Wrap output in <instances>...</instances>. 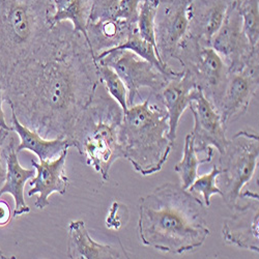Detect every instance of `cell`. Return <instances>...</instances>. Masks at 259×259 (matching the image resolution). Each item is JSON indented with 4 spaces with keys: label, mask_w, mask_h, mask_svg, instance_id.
<instances>
[{
    "label": "cell",
    "mask_w": 259,
    "mask_h": 259,
    "mask_svg": "<svg viewBox=\"0 0 259 259\" xmlns=\"http://www.w3.org/2000/svg\"><path fill=\"white\" fill-rule=\"evenodd\" d=\"M100 84L89 42L66 21L18 62L3 90L19 121L46 139L67 138Z\"/></svg>",
    "instance_id": "obj_1"
},
{
    "label": "cell",
    "mask_w": 259,
    "mask_h": 259,
    "mask_svg": "<svg viewBox=\"0 0 259 259\" xmlns=\"http://www.w3.org/2000/svg\"><path fill=\"white\" fill-rule=\"evenodd\" d=\"M138 213L141 244L164 253L196 250L210 234L205 205L181 185L165 183L140 198Z\"/></svg>",
    "instance_id": "obj_2"
},
{
    "label": "cell",
    "mask_w": 259,
    "mask_h": 259,
    "mask_svg": "<svg viewBox=\"0 0 259 259\" xmlns=\"http://www.w3.org/2000/svg\"><path fill=\"white\" fill-rule=\"evenodd\" d=\"M123 110L109 96L100 82L91 103L77 119L67 137L76 147L86 165L109 181V172L118 159L122 158L119 131Z\"/></svg>",
    "instance_id": "obj_3"
},
{
    "label": "cell",
    "mask_w": 259,
    "mask_h": 259,
    "mask_svg": "<svg viewBox=\"0 0 259 259\" xmlns=\"http://www.w3.org/2000/svg\"><path fill=\"white\" fill-rule=\"evenodd\" d=\"M122 158L143 177L159 172L174 147L169 138V118L164 107L150 103L133 105L123 112L119 131Z\"/></svg>",
    "instance_id": "obj_4"
},
{
    "label": "cell",
    "mask_w": 259,
    "mask_h": 259,
    "mask_svg": "<svg viewBox=\"0 0 259 259\" xmlns=\"http://www.w3.org/2000/svg\"><path fill=\"white\" fill-rule=\"evenodd\" d=\"M52 14L51 0H0V90L16 64L45 41Z\"/></svg>",
    "instance_id": "obj_5"
},
{
    "label": "cell",
    "mask_w": 259,
    "mask_h": 259,
    "mask_svg": "<svg viewBox=\"0 0 259 259\" xmlns=\"http://www.w3.org/2000/svg\"><path fill=\"white\" fill-rule=\"evenodd\" d=\"M258 158L259 137L249 130L236 133L220 154L221 174L217 184L222 191L221 198L230 209L239 202L243 188L252 180Z\"/></svg>",
    "instance_id": "obj_6"
},
{
    "label": "cell",
    "mask_w": 259,
    "mask_h": 259,
    "mask_svg": "<svg viewBox=\"0 0 259 259\" xmlns=\"http://www.w3.org/2000/svg\"><path fill=\"white\" fill-rule=\"evenodd\" d=\"M175 59L217 109L229 74L223 58L209 45L187 34L178 47Z\"/></svg>",
    "instance_id": "obj_7"
},
{
    "label": "cell",
    "mask_w": 259,
    "mask_h": 259,
    "mask_svg": "<svg viewBox=\"0 0 259 259\" xmlns=\"http://www.w3.org/2000/svg\"><path fill=\"white\" fill-rule=\"evenodd\" d=\"M95 58L96 62L114 70L124 83L127 91V108L135 105L137 97L140 98L141 89H149L150 96L158 98L170 79L178 74L177 71L166 74L130 50H106Z\"/></svg>",
    "instance_id": "obj_8"
},
{
    "label": "cell",
    "mask_w": 259,
    "mask_h": 259,
    "mask_svg": "<svg viewBox=\"0 0 259 259\" xmlns=\"http://www.w3.org/2000/svg\"><path fill=\"white\" fill-rule=\"evenodd\" d=\"M209 46L223 58L229 72L241 71L251 60L259 57V47L250 45L244 31L235 0L229 7L222 25L211 37Z\"/></svg>",
    "instance_id": "obj_9"
},
{
    "label": "cell",
    "mask_w": 259,
    "mask_h": 259,
    "mask_svg": "<svg viewBox=\"0 0 259 259\" xmlns=\"http://www.w3.org/2000/svg\"><path fill=\"white\" fill-rule=\"evenodd\" d=\"M188 108L194 117L191 134L194 139L195 152L212 156L214 147L219 154H222L229 141L226 137L227 126L223 123L217 109L205 98L200 89L195 88L192 91Z\"/></svg>",
    "instance_id": "obj_10"
},
{
    "label": "cell",
    "mask_w": 259,
    "mask_h": 259,
    "mask_svg": "<svg viewBox=\"0 0 259 259\" xmlns=\"http://www.w3.org/2000/svg\"><path fill=\"white\" fill-rule=\"evenodd\" d=\"M193 0H160L155 20L157 52L161 61L169 66L178 47L188 34L189 6Z\"/></svg>",
    "instance_id": "obj_11"
},
{
    "label": "cell",
    "mask_w": 259,
    "mask_h": 259,
    "mask_svg": "<svg viewBox=\"0 0 259 259\" xmlns=\"http://www.w3.org/2000/svg\"><path fill=\"white\" fill-rule=\"evenodd\" d=\"M259 58L251 60L241 71L229 72L227 83L217 107L223 123L227 126L243 117L252 100L258 95Z\"/></svg>",
    "instance_id": "obj_12"
},
{
    "label": "cell",
    "mask_w": 259,
    "mask_h": 259,
    "mask_svg": "<svg viewBox=\"0 0 259 259\" xmlns=\"http://www.w3.org/2000/svg\"><path fill=\"white\" fill-rule=\"evenodd\" d=\"M240 198L246 203L237 202L231 209L232 214L223 224L222 237L225 244L240 249L259 252V200L258 193L246 191Z\"/></svg>",
    "instance_id": "obj_13"
},
{
    "label": "cell",
    "mask_w": 259,
    "mask_h": 259,
    "mask_svg": "<svg viewBox=\"0 0 259 259\" xmlns=\"http://www.w3.org/2000/svg\"><path fill=\"white\" fill-rule=\"evenodd\" d=\"M69 149L55 160L36 161L32 160L31 164L35 168L36 174L30 182L31 189L28 191V196L38 195L34 205L38 209H44L50 204L49 197L53 193L64 195L70 185V180L66 175V161Z\"/></svg>",
    "instance_id": "obj_14"
},
{
    "label": "cell",
    "mask_w": 259,
    "mask_h": 259,
    "mask_svg": "<svg viewBox=\"0 0 259 259\" xmlns=\"http://www.w3.org/2000/svg\"><path fill=\"white\" fill-rule=\"evenodd\" d=\"M234 0H193L189 6L188 35L209 45Z\"/></svg>",
    "instance_id": "obj_15"
},
{
    "label": "cell",
    "mask_w": 259,
    "mask_h": 259,
    "mask_svg": "<svg viewBox=\"0 0 259 259\" xmlns=\"http://www.w3.org/2000/svg\"><path fill=\"white\" fill-rule=\"evenodd\" d=\"M16 142L10 136L9 143L2 147V156L6 161V181L0 189V197L5 194H11L15 200V207L13 210V218H17L30 211V207L25 202L24 188L28 180L35 176L33 169H26L21 166L18 160V153L16 150Z\"/></svg>",
    "instance_id": "obj_16"
},
{
    "label": "cell",
    "mask_w": 259,
    "mask_h": 259,
    "mask_svg": "<svg viewBox=\"0 0 259 259\" xmlns=\"http://www.w3.org/2000/svg\"><path fill=\"white\" fill-rule=\"evenodd\" d=\"M196 88L192 78L184 71L170 79L158 96V100L163 104L169 118V138L175 143L177 131L183 113L191 102V93Z\"/></svg>",
    "instance_id": "obj_17"
},
{
    "label": "cell",
    "mask_w": 259,
    "mask_h": 259,
    "mask_svg": "<svg viewBox=\"0 0 259 259\" xmlns=\"http://www.w3.org/2000/svg\"><path fill=\"white\" fill-rule=\"evenodd\" d=\"M68 233L67 255L71 259L130 258L124 249L119 251L111 245H103L94 241L82 220L70 222Z\"/></svg>",
    "instance_id": "obj_18"
},
{
    "label": "cell",
    "mask_w": 259,
    "mask_h": 259,
    "mask_svg": "<svg viewBox=\"0 0 259 259\" xmlns=\"http://www.w3.org/2000/svg\"><path fill=\"white\" fill-rule=\"evenodd\" d=\"M11 112L14 132L20 137V144L16 147L18 154L22 150H29L37 156L39 161H52L57 159L64 150L72 146L68 138L46 139L41 137L33 130L21 123L12 109Z\"/></svg>",
    "instance_id": "obj_19"
},
{
    "label": "cell",
    "mask_w": 259,
    "mask_h": 259,
    "mask_svg": "<svg viewBox=\"0 0 259 259\" xmlns=\"http://www.w3.org/2000/svg\"><path fill=\"white\" fill-rule=\"evenodd\" d=\"M134 24L124 19L89 22L86 26L88 42L95 57L106 50L122 45Z\"/></svg>",
    "instance_id": "obj_20"
},
{
    "label": "cell",
    "mask_w": 259,
    "mask_h": 259,
    "mask_svg": "<svg viewBox=\"0 0 259 259\" xmlns=\"http://www.w3.org/2000/svg\"><path fill=\"white\" fill-rule=\"evenodd\" d=\"M94 0H51L53 14L49 22L55 26L61 22H70L76 32H80L88 41L86 26L89 23L90 14Z\"/></svg>",
    "instance_id": "obj_21"
},
{
    "label": "cell",
    "mask_w": 259,
    "mask_h": 259,
    "mask_svg": "<svg viewBox=\"0 0 259 259\" xmlns=\"http://www.w3.org/2000/svg\"><path fill=\"white\" fill-rule=\"evenodd\" d=\"M212 156H205L203 159L197 157V153L194 148V139L192 134H188L185 139L184 155L182 160L176 165L175 171L179 175L181 186L188 190L189 187L198 177V168L203 163L210 162Z\"/></svg>",
    "instance_id": "obj_22"
},
{
    "label": "cell",
    "mask_w": 259,
    "mask_h": 259,
    "mask_svg": "<svg viewBox=\"0 0 259 259\" xmlns=\"http://www.w3.org/2000/svg\"><path fill=\"white\" fill-rule=\"evenodd\" d=\"M110 50H130L139 57L149 61L150 63H153L156 68H158L160 71L166 73V74H174L176 71L172 70L169 66H166V64L162 63L160 60L157 51L155 47L150 44L149 41L144 39L138 30L137 23H135L130 31L126 40L123 42L122 45L112 48Z\"/></svg>",
    "instance_id": "obj_23"
},
{
    "label": "cell",
    "mask_w": 259,
    "mask_h": 259,
    "mask_svg": "<svg viewBox=\"0 0 259 259\" xmlns=\"http://www.w3.org/2000/svg\"><path fill=\"white\" fill-rule=\"evenodd\" d=\"M243 28L253 48L259 47V0H235Z\"/></svg>",
    "instance_id": "obj_24"
},
{
    "label": "cell",
    "mask_w": 259,
    "mask_h": 259,
    "mask_svg": "<svg viewBox=\"0 0 259 259\" xmlns=\"http://www.w3.org/2000/svg\"><path fill=\"white\" fill-rule=\"evenodd\" d=\"M97 68L100 82L103 84L106 92L119 104L123 112L126 111L127 91L120 77L114 70H112L110 67L105 66V64L97 62Z\"/></svg>",
    "instance_id": "obj_25"
},
{
    "label": "cell",
    "mask_w": 259,
    "mask_h": 259,
    "mask_svg": "<svg viewBox=\"0 0 259 259\" xmlns=\"http://www.w3.org/2000/svg\"><path fill=\"white\" fill-rule=\"evenodd\" d=\"M159 5H160V0H143L139 6L138 18H137V27L140 35L144 39L149 41L150 44L155 47L156 51H157V45H156V36H155V20H156V15L158 12Z\"/></svg>",
    "instance_id": "obj_26"
},
{
    "label": "cell",
    "mask_w": 259,
    "mask_h": 259,
    "mask_svg": "<svg viewBox=\"0 0 259 259\" xmlns=\"http://www.w3.org/2000/svg\"><path fill=\"white\" fill-rule=\"evenodd\" d=\"M221 174V169L219 166L213 165L210 172L201 177H197L193 184L189 187L188 191L191 193H200L205 207H209L210 198L212 195H219L222 197V191L218 187L217 180Z\"/></svg>",
    "instance_id": "obj_27"
},
{
    "label": "cell",
    "mask_w": 259,
    "mask_h": 259,
    "mask_svg": "<svg viewBox=\"0 0 259 259\" xmlns=\"http://www.w3.org/2000/svg\"><path fill=\"white\" fill-rule=\"evenodd\" d=\"M120 0H94L89 22L119 19Z\"/></svg>",
    "instance_id": "obj_28"
},
{
    "label": "cell",
    "mask_w": 259,
    "mask_h": 259,
    "mask_svg": "<svg viewBox=\"0 0 259 259\" xmlns=\"http://www.w3.org/2000/svg\"><path fill=\"white\" fill-rule=\"evenodd\" d=\"M128 220L127 207L119 202H114L106 218V227L109 229H120Z\"/></svg>",
    "instance_id": "obj_29"
},
{
    "label": "cell",
    "mask_w": 259,
    "mask_h": 259,
    "mask_svg": "<svg viewBox=\"0 0 259 259\" xmlns=\"http://www.w3.org/2000/svg\"><path fill=\"white\" fill-rule=\"evenodd\" d=\"M143 0H120L119 19H124L131 23H136L138 10Z\"/></svg>",
    "instance_id": "obj_30"
},
{
    "label": "cell",
    "mask_w": 259,
    "mask_h": 259,
    "mask_svg": "<svg viewBox=\"0 0 259 259\" xmlns=\"http://www.w3.org/2000/svg\"><path fill=\"white\" fill-rule=\"evenodd\" d=\"M11 131H8V130L5 128H0V149H2L3 145L7 141V139L11 136ZM6 174H7V168L6 165H4L2 161V157H0V189L4 186L5 181H6Z\"/></svg>",
    "instance_id": "obj_31"
},
{
    "label": "cell",
    "mask_w": 259,
    "mask_h": 259,
    "mask_svg": "<svg viewBox=\"0 0 259 259\" xmlns=\"http://www.w3.org/2000/svg\"><path fill=\"white\" fill-rule=\"evenodd\" d=\"M12 215L10 204L5 200H0V226H6L9 224L13 218Z\"/></svg>",
    "instance_id": "obj_32"
},
{
    "label": "cell",
    "mask_w": 259,
    "mask_h": 259,
    "mask_svg": "<svg viewBox=\"0 0 259 259\" xmlns=\"http://www.w3.org/2000/svg\"><path fill=\"white\" fill-rule=\"evenodd\" d=\"M5 103V97H4V92L3 90H0V128H5L8 130V131L14 132V128L12 125H9L7 120H6V115L3 109V104Z\"/></svg>",
    "instance_id": "obj_33"
},
{
    "label": "cell",
    "mask_w": 259,
    "mask_h": 259,
    "mask_svg": "<svg viewBox=\"0 0 259 259\" xmlns=\"http://www.w3.org/2000/svg\"><path fill=\"white\" fill-rule=\"evenodd\" d=\"M0 258H7L6 256H5V254L3 253V251H2V249H0Z\"/></svg>",
    "instance_id": "obj_34"
}]
</instances>
